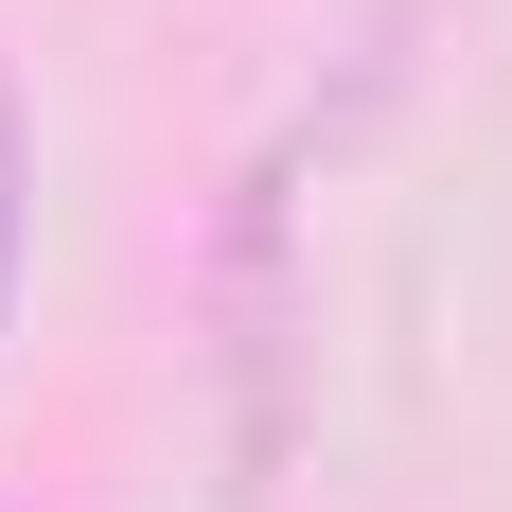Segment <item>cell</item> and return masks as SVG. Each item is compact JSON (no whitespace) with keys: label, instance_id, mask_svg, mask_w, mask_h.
<instances>
[{"label":"cell","instance_id":"1","mask_svg":"<svg viewBox=\"0 0 512 512\" xmlns=\"http://www.w3.org/2000/svg\"><path fill=\"white\" fill-rule=\"evenodd\" d=\"M18 283H36V106L0 71V336H18Z\"/></svg>","mask_w":512,"mask_h":512}]
</instances>
